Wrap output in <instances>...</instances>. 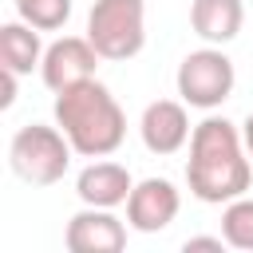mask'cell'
<instances>
[{
    "label": "cell",
    "mask_w": 253,
    "mask_h": 253,
    "mask_svg": "<svg viewBox=\"0 0 253 253\" xmlns=\"http://www.w3.org/2000/svg\"><path fill=\"white\" fill-rule=\"evenodd\" d=\"M253 182V158L245 150L241 126L229 119L206 115L190 134V158H186V186L206 206H225L241 198Z\"/></svg>",
    "instance_id": "obj_1"
},
{
    "label": "cell",
    "mask_w": 253,
    "mask_h": 253,
    "mask_svg": "<svg viewBox=\"0 0 253 253\" xmlns=\"http://www.w3.org/2000/svg\"><path fill=\"white\" fill-rule=\"evenodd\" d=\"M51 115L79 158H107L126 138V115H123L119 99L111 95V87L99 79H83V83L59 91Z\"/></svg>",
    "instance_id": "obj_2"
},
{
    "label": "cell",
    "mask_w": 253,
    "mask_h": 253,
    "mask_svg": "<svg viewBox=\"0 0 253 253\" xmlns=\"http://www.w3.org/2000/svg\"><path fill=\"white\" fill-rule=\"evenodd\" d=\"M71 154H75V146L67 142V134L47 123H28L8 142V166L28 186H55L67 174Z\"/></svg>",
    "instance_id": "obj_3"
},
{
    "label": "cell",
    "mask_w": 253,
    "mask_h": 253,
    "mask_svg": "<svg viewBox=\"0 0 253 253\" xmlns=\"http://www.w3.org/2000/svg\"><path fill=\"white\" fill-rule=\"evenodd\" d=\"M87 40L103 59H134L146 43V4L142 0H95L87 12Z\"/></svg>",
    "instance_id": "obj_4"
},
{
    "label": "cell",
    "mask_w": 253,
    "mask_h": 253,
    "mask_svg": "<svg viewBox=\"0 0 253 253\" xmlns=\"http://www.w3.org/2000/svg\"><path fill=\"white\" fill-rule=\"evenodd\" d=\"M178 95L186 107H198V111H213L221 107L233 87H237V71H233V59L217 47V43H206L198 51H190L182 63H178Z\"/></svg>",
    "instance_id": "obj_5"
},
{
    "label": "cell",
    "mask_w": 253,
    "mask_h": 253,
    "mask_svg": "<svg viewBox=\"0 0 253 253\" xmlns=\"http://www.w3.org/2000/svg\"><path fill=\"white\" fill-rule=\"evenodd\" d=\"M99 51L87 36H59L43 47V63H40V79L47 91H67L83 79H95V67H99Z\"/></svg>",
    "instance_id": "obj_6"
},
{
    "label": "cell",
    "mask_w": 253,
    "mask_h": 253,
    "mask_svg": "<svg viewBox=\"0 0 253 253\" xmlns=\"http://www.w3.org/2000/svg\"><path fill=\"white\" fill-rule=\"evenodd\" d=\"M182 210V194L170 178H142L126 198V225L138 233H162Z\"/></svg>",
    "instance_id": "obj_7"
},
{
    "label": "cell",
    "mask_w": 253,
    "mask_h": 253,
    "mask_svg": "<svg viewBox=\"0 0 253 253\" xmlns=\"http://www.w3.org/2000/svg\"><path fill=\"white\" fill-rule=\"evenodd\" d=\"M63 245L71 253H119L126 249V221L115 217V210L83 206L79 213H71L63 229Z\"/></svg>",
    "instance_id": "obj_8"
},
{
    "label": "cell",
    "mask_w": 253,
    "mask_h": 253,
    "mask_svg": "<svg viewBox=\"0 0 253 253\" xmlns=\"http://www.w3.org/2000/svg\"><path fill=\"white\" fill-rule=\"evenodd\" d=\"M138 134H142V146L150 154H178L190 142V134H194L186 103L182 99H154V103H146V111L138 119Z\"/></svg>",
    "instance_id": "obj_9"
},
{
    "label": "cell",
    "mask_w": 253,
    "mask_h": 253,
    "mask_svg": "<svg viewBox=\"0 0 253 253\" xmlns=\"http://www.w3.org/2000/svg\"><path fill=\"white\" fill-rule=\"evenodd\" d=\"M134 190V178L123 162H111V158H91L79 178H75V194L83 206H103V210H115V206H126Z\"/></svg>",
    "instance_id": "obj_10"
},
{
    "label": "cell",
    "mask_w": 253,
    "mask_h": 253,
    "mask_svg": "<svg viewBox=\"0 0 253 253\" xmlns=\"http://www.w3.org/2000/svg\"><path fill=\"white\" fill-rule=\"evenodd\" d=\"M245 24V4L241 0H194L190 4V28L206 43H229L241 36Z\"/></svg>",
    "instance_id": "obj_11"
},
{
    "label": "cell",
    "mask_w": 253,
    "mask_h": 253,
    "mask_svg": "<svg viewBox=\"0 0 253 253\" xmlns=\"http://www.w3.org/2000/svg\"><path fill=\"white\" fill-rule=\"evenodd\" d=\"M43 63V43H40V28L24 24L20 16L8 20L0 28V67L16 71V75H32Z\"/></svg>",
    "instance_id": "obj_12"
},
{
    "label": "cell",
    "mask_w": 253,
    "mask_h": 253,
    "mask_svg": "<svg viewBox=\"0 0 253 253\" xmlns=\"http://www.w3.org/2000/svg\"><path fill=\"white\" fill-rule=\"evenodd\" d=\"M221 237L229 249H241V253H253V198H233L225 202L221 210Z\"/></svg>",
    "instance_id": "obj_13"
},
{
    "label": "cell",
    "mask_w": 253,
    "mask_h": 253,
    "mask_svg": "<svg viewBox=\"0 0 253 253\" xmlns=\"http://www.w3.org/2000/svg\"><path fill=\"white\" fill-rule=\"evenodd\" d=\"M16 16L40 32H59L71 20V0H16Z\"/></svg>",
    "instance_id": "obj_14"
},
{
    "label": "cell",
    "mask_w": 253,
    "mask_h": 253,
    "mask_svg": "<svg viewBox=\"0 0 253 253\" xmlns=\"http://www.w3.org/2000/svg\"><path fill=\"white\" fill-rule=\"evenodd\" d=\"M0 79H4L0 107H12V103H16V83H20V75H16V71H8V67H0Z\"/></svg>",
    "instance_id": "obj_15"
},
{
    "label": "cell",
    "mask_w": 253,
    "mask_h": 253,
    "mask_svg": "<svg viewBox=\"0 0 253 253\" xmlns=\"http://www.w3.org/2000/svg\"><path fill=\"white\" fill-rule=\"evenodd\" d=\"M186 253H194V249H225V237H186V245H182Z\"/></svg>",
    "instance_id": "obj_16"
},
{
    "label": "cell",
    "mask_w": 253,
    "mask_h": 253,
    "mask_svg": "<svg viewBox=\"0 0 253 253\" xmlns=\"http://www.w3.org/2000/svg\"><path fill=\"white\" fill-rule=\"evenodd\" d=\"M241 138H245V150H249V158H253V111H249L245 123H241Z\"/></svg>",
    "instance_id": "obj_17"
}]
</instances>
